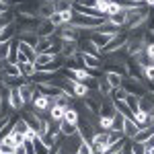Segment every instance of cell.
I'll return each mask as SVG.
<instances>
[{"label": "cell", "instance_id": "obj_41", "mask_svg": "<svg viewBox=\"0 0 154 154\" xmlns=\"http://www.w3.org/2000/svg\"><path fill=\"white\" fill-rule=\"evenodd\" d=\"M21 2H23V0H6L8 6H17V4H21Z\"/></svg>", "mask_w": 154, "mask_h": 154}, {"label": "cell", "instance_id": "obj_3", "mask_svg": "<svg viewBox=\"0 0 154 154\" xmlns=\"http://www.w3.org/2000/svg\"><path fill=\"white\" fill-rule=\"evenodd\" d=\"M113 37H115V35H109V33H101V31H97V29L88 33V39H91V41L95 43V48L99 49V51H103V49H105L107 45L111 43V39H113Z\"/></svg>", "mask_w": 154, "mask_h": 154}, {"label": "cell", "instance_id": "obj_38", "mask_svg": "<svg viewBox=\"0 0 154 154\" xmlns=\"http://www.w3.org/2000/svg\"><path fill=\"white\" fill-rule=\"evenodd\" d=\"M121 154H134V150H131V144H130V142L123 144V148H121Z\"/></svg>", "mask_w": 154, "mask_h": 154}, {"label": "cell", "instance_id": "obj_45", "mask_svg": "<svg viewBox=\"0 0 154 154\" xmlns=\"http://www.w3.org/2000/svg\"><path fill=\"white\" fill-rule=\"evenodd\" d=\"M4 154H14V152H4Z\"/></svg>", "mask_w": 154, "mask_h": 154}, {"label": "cell", "instance_id": "obj_12", "mask_svg": "<svg viewBox=\"0 0 154 154\" xmlns=\"http://www.w3.org/2000/svg\"><path fill=\"white\" fill-rule=\"evenodd\" d=\"M72 95L78 97V99H86V97H88V84L72 80Z\"/></svg>", "mask_w": 154, "mask_h": 154}, {"label": "cell", "instance_id": "obj_27", "mask_svg": "<svg viewBox=\"0 0 154 154\" xmlns=\"http://www.w3.org/2000/svg\"><path fill=\"white\" fill-rule=\"evenodd\" d=\"M123 123H125V117L121 113H115L113 115V125H111V131H123Z\"/></svg>", "mask_w": 154, "mask_h": 154}, {"label": "cell", "instance_id": "obj_44", "mask_svg": "<svg viewBox=\"0 0 154 154\" xmlns=\"http://www.w3.org/2000/svg\"><path fill=\"white\" fill-rule=\"evenodd\" d=\"M0 154H4V150H2V148H0Z\"/></svg>", "mask_w": 154, "mask_h": 154}, {"label": "cell", "instance_id": "obj_17", "mask_svg": "<svg viewBox=\"0 0 154 154\" xmlns=\"http://www.w3.org/2000/svg\"><path fill=\"white\" fill-rule=\"evenodd\" d=\"M64 121H68L72 125H78V121H80V111H78L76 107H68V109H66V115H64Z\"/></svg>", "mask_w": 154, "mask_h": 154}, {"label": "cell", "instance_id": "obj_15", "mask_svg": "<svg viewBox=\"0 0 154 154\" xmlns=\"http://www.w3.org/2000/svg\"><path fill=\"white\" fill-rule=\"evenodd\" d=\"M136 134H138V125H136L134 117H125V123H123V136L131 140Z\"/></svg>", "mask_w": 154, "mask_h": 154}, {"label": "cell", "instance_id": "obj_19", "mask_svg": "<svg viewBox=\"0 0 154 154\" xmlns=\"http://www.w3.org/2000/svg\"><path fill=\"white\" fill-rule=\"evenodd\" d=\"M125 17H128V12L121 11V12H117V14H113V17H109L107 21L113 25V27H117V29H123V27H125Z\"/></svg>", "mask_w": 154, "mask_h": 154}, {"label": "cell", "instance_id": "obj_32", "mask_svg": "<svg viewBox=\"0 0 154 154\" xmlns=\"http://www.w3.org/2000/svg\"><path fill=\"white\" fill-rule=\"evenodd\" d=\"M142 76H144V78H148L150 82H154V62L142 68Z\"/></svg>", "mask_w": 154, "mask_h": 154}, {"label": "cell", "instance_id": "obj_8", "mask_svg": "<svg viewBox=\"0 0 154 154\" xmlns=\"http://www.w3.org/2000/svg\"><path fill=\"white\" fill-rule=\"evenodd\" d=\"M19 41H23V43H27V45H33V48H37V43H39V35H37L35 31H19Z\"/></svg>", "mask_w": 154, "mask_h": 154}, {"label": "cell", "instance_id": "obj_5", "mask_svg": "<svg viewBox=\"0 0 154 154\" xmlns=\"http://www.w3.org/2000/svg\"><path fill=\"white\" fill-rule=\"evenodd\" d=\"M56 29H58V27L48 19V21H39L35 33L39 35V39H45V37H54V35H56Z\"/></svg>", "mask_w": 154, "mask_h": 154}, {"label": "cell", "instance_id": "obj_23", "mask_svg": "<svg viewBox=\"0 0 154 154\" xmlns=\"http://www.w3.org/2000/svg\"><path fill=\"white\" fill-rule=\"evenodd\" d=\"M140 111H146V113H152L154 111V99L150 97V93L140 99Z\"/></svg>", "mask_w": 154, "mask_h": 154}, {"label": "cell", "instance_id": "obj_29", "mask_svg": "<svg viewBox=\"0 0 154 154\" xmlns=\"http://www.w3.org/2000/svg\"><path fill=\"white\" fill-rule=\"evenodd\" d=\"M17 19H14V14L12 12H0V31L4 29V27H8L11 23H14Z\"/></svg>", "mask_w": 154, "mask_h": 154}, {"label": "cell", "instance_id": "obj_14", "mask_svg": "<svg viewBox=\"0 0 154 154\" xmlns=\"http://www.w3.org/2000/svg\"><path fill=\"white\" fill-rule=\"evenodd\" d=\"M19 68H21V74H23V78H27V80H31V78H33V76L37 74L35 64H31V62H21V64H19Z\"/></svg>", "mask_w": 154, "mask_h": 154}, {"label": "cell", "instance_id": "obj_7", "mask_svg": "<svg viewBox=\"0 0 154 154\" xmlns=\"http://www.w3.org/2000/svg\"><path fill=\"white\" fill-rule=\"evenodd\" d=\"M97 91L103 99H111V95H113V86L107 82V78H101V76L97 78Z\"/></svg>", "mask_w": 154, "mask_h": 154}, {"label": "cell", "instance_id": "obj_20", "mask_svg": "<svg viewBox=\"0 0 154 154\" xmlns=\"http://www.w3.org/2000/svg\"><path fill=\"white\" fill-rule=\"evenodd\" d=\"M2 74H4V76H23V74H21V68H19V64H11V62H4V66H2Z\"/></svg>", "mask_w": 154, "mask_h": 154}, {"label": "cell", "instance_id": "obj_47", "mask_svg": "<svg viewBox=\"0 0 154 154\" xmlns=\"http://www.w3.org/2000/svg\"><path fill=\"white\" fill-rule=\"evenodd\" d=\"M150 152H152V154H154V150H150Z\"/></svg>", "mask_w": 154, "mask_h": 154}, {"label": "cell", "instance_id": "obj_42", "mask_svg": "<svg viewBox=\"0 0 154 154\" xmlns=\"http://www.w3.org/2000/svg\"><path fill=\"white\" fill-rule=\"evenodd\" d=\"M70 2H72V4H74V2H80V0H70Z\"/></svg>", "mask_w": 154, "mask_h": 154}, {"label": "cell", "instance_id": "obj_46", "mask_svg": "<svg viewBox=\"0 0 154 154\" xmlns=\"http://www.w3.org/2000/svg\"><path fill=\"white\" fill-rule=\"evenodd\" d=\"M146 154H152V152H150V150H148V152H146Z\"/></svg>", "mask_w": 154, "mask_h": 154}, {"label": "cell", "instance_id": "obj_43", "mask_svg": "<svg viewBox=\"0 0 154 154\" xmlns=\"http://www.w3.org/2000/svg\"><path fill=\"white\" fill-rule=\"evenodd\" d=\"M43 2H54V0H43Z\"/></svg>", "mask_w": 154, "mask_h": 154}, {"label": "cell", "instance_id": "obj_37", "mask_svg": "<svg viewBox=\"0 0 154 154\" xmlns=\"http://www.w3.org/2000/svg\"><path fill=\"white\" fill-rule=\"evenodd\" d=\"M11 121H12V115H4V117H0V131L4 130V128H6Z\"/></svg>", "mask_w": 154, "mask_h": 154}, {"label": "cell", "instance_id": "obj_35", "mask_svg": "<svg viewBox=\"0 0 154 154\" xmlns=\"http://www.w3.org/2000/svg\"><path fill=\"white\" fill-rule=\"evenodd\" d=\"M78 154H95V152H93V146L88 142H82L80 148H78Z\"/></svg>", "mask_w": 154, "mask_h": 154}, {"label": "cell", "instance_id": "obj_34", "mask_svg": "<svg viewBox=\"0 0 154 154\" xmlns=\"http://www.w3.org/2000/svg\"><path fill=\"white\" fill-rule=\"evenodd\" d=\"M8 51H11V41L8 43H0V58L6 62V58H8Z\"/></svg>", "mask_w": 154, "mask_h": 154}, {"label": "cell", "instance_id": "obj_4", "mask_svg": "<svg viewBox=\"0 0 154 154\" xmlns=\"http://www.w3.org/2000/svg\"><path fill=\"white\" fill-rule=\"evenodd\" d=\"M37 60V51L33 45H27L23 41H19V64L21 62H31V64H35Z\"/></svg>", "mask_w": 154, "mask_h": 154}, {"label": "cell", "instance_id": "obj_21", "mask_svg": "<svg viewBox=\"0 0 154 154\" xmlns=\"http://www.w3.org/2000/svg\"><path fill=\"white\" fill-rule=\"evenodd\" d=\"M60 134H62L64 138L74 136V134H78V125H72L68 121H60Z\"/></svg>", "mask_w": 154, "mask_h": 154}, {"label": "cell", "instance_id": "obj_33", "mask_svg": "<svg viewBox=\"0 0 154 154\" xmlns=\"http://www.w3.org/2000/svg\"><path fill=\"white\" fill-rule=\"evenodd\" d=\"M130 144H131V150H134V154H146V152H148V150H146V144L131 142V140H130Z\"/></svg>", "mask_w": 154, "mask_h": 154}, {"label": "cell", "instance_id": "obj_36", "mask_svg": "<svg viewBox=\"0 0 154 154\" xmlns=\"http://www.w3.org/2000/svg\"><path fill=\"white\" fill-rule=\"evenodd\" d=\"M146 56L150 62H154V43H146Z\"/></svg>", "mask_w": 154, "mask_h": 154}, {"label": "cell", "instance_id": "obj_40", "mask_svg": "<svg viewBox=\"0 0 154 154\" xmlns=\"http://www.w3.org/2000/svg\"><path fill=\"white\" fill-rule=\"evenodd\" d=\"M14 154H27V150H25V144H23V146H17V148H14Z\"/></svg>", "mask_w": 154, "mask_h": 154}, {"label": "cell", "instance_id": "obj_11", "mask_svg": "<svg viewBox=\"0 0 154 154\" xmlns=\"http://www.w3.org/2000/svg\"><path fill=\"white\" fill-rule=\"evenodd\" d=\"M154 134V128L152 125H148V128H144V130H138V134L131 138V142H140V144H146L150 138H152Z\"/></svg>", "mask_w": 154, "mask_h": 154}, {"label": "cell", "instance_id": "obj_2", "mask_svg": "<svg viewBox=\"0 0 154 154\" xmlns=\"http://www.w3.org/2000/svg\"><path fill=\"white\" fill-rule=\"evenodd\" d=\"M31 105H33V111H35L37 115H41V113H45V111L51 109L54 101H51V97L39 93V95H35V99H33V103H31Z\"/></svg>", "mask_w": 154, "mask_h": 154}, {"label": "cell", "instance_id": "obj_6", "mask_svg": "<svg viewBox=\"0 0 154 154\" xmlns=\"http://www.w3.org/2000/svg\"><path fill=\"white\" fill-rule=\"evenodd\" d=\"M19 25H17V21L14 23H11L8 27H4L2 31H0V43H8V41H12V39H17L19 37Z\"/></svg>", "mask_w": 154, "mask_h": 154}, {"label": "cell", "instance_id": "obj_25", "mask_svg": "<svg viewBox=\"0 0 154 154\" xmlns=\"http://www.w3.org/2000/svg\"><path fill=\"white\" fill-rule=\"evenodd\" d=\"M51 6H54V11H56V12L72 11V2H70V0H54Z\"/></svg>", "mask_w": 154, "mask_h": 154}, {"label": "cell", "instance_id": "obj_1", "mask_svg": "<svg viewBox=\"0 0 154 154\" xmlns=\"http://www.w3.org/2000/svg\"><path fill=\"white\" fill-rule=\"evenodd\" d=\"M84 140L80 138V134H74V136H68L64 138L62 144H60V154H78V148Z\"/></svg>", "mask_w": 154, "mask_h": 154}, {"label": "cell", "instance_id": "obj_48", "mask_svg": "<svg viewBox=\"0 0 154 154\" xmlns=\"http://www.w3.org/2000/svg\"><path fill=\"white\" fill-rule=\"evenodd\" d=\"M0 60H2V58H0ZM2 62H4V60H2Z\"/></svg>", "mask_w": 154, "mask_h": 154}, {"label": "cell", "instance_id": "obj_10", "mask_svg": "<svg viewBox=\"0 0 154 154\" xmlns=\"http://www.w3.org/2000/svg\"><path fill=\"white\" fill-rule=\"evenodd\" d=\"M11 107L14 111H23L25 101H23V97H21V91L19 88H11Z\"/></svg>", "mask_w": 154, "mask_h": 154}, {"label": "cell", "instance_id": "obj_22", "mask_svg": "<svg viewBox=\"0 0 154 154\" xmlns=\"http://www.w3.org/2000/svg\"><path fill=\"white\" fill-rule=\"evenodd\" d=\"M56 56H51V54H37V60H35V68L37 70H41V68H45L48 64L54 62Z\"/></svg>", "mask_w": 154, "mask_h": 154}, {"label": "cell", "instance_id": "obj_39", "mask_svg": "<svg viewBox=\"0 0 154 154\" xmlns=\"http://www.w3.org/2000/svg\"><path fill=\"white\" fill-rule=\"evenodd\" d=\"M146 150H154V134H152V138L146 142Z\"/></svg>", "mask_w": 154, "mask_h": 154}, {"label": "cell", "instance_id": "obj_18", "mask_svg": "<svg viewBox=\"0 0 154 154\" xmlns=\"http://www.w3.org/2000/svg\"><path fill=\"white\" fill-rule=\"evenodd\" d=\"M105 78H107V82L111 84L113 88L121 86V84H123V80H125V76H121L119 72H105Z\"/></svg>", "mask_w": 154, "mask_h": 154}, {"label": "cell", "instance_id": "obj_9", "mask_svg": "<svg viewBox=\"0 0 154 154\" xmlns=\"http://www.w3.org/2000/svg\"><path fill=\"white\" fill-rule=\"evenodd\" d=\"M78 49H80L78 48V41H64V43H62V54H60V56H62L64 60H70Z\"/></svg>", "mask_w": 154, "mask_h": 154}, {"label": "cell", "instance_id": "obj_28", "mask_svg": "<svg viewBox=\"0 0 154 154\" xmlns=\"http://www.w3.org/2000/svg\"><path fill=\"white\" fill-rule=\"evenodd\" d=\"M33 148H35V154H49V150H51V148H48V146L43 144V140H41L39 136L33 140Z\"/></svg>", "mask_w": 154, "mask_h": 154}, {"label": "cell", "instance_id": "obj_31", "mask_svg": "<svg viewBox=\"0 0 154 154\" xmlns=\"http://www.w3.org/2000/svg\"><path fill=\"white\" fill-rule=\"evenodd\" d=\"M8 140H11V142L14 144V146H23V144H25V136H23V134H19V131H14V130H12L11 134H8Z\"/></svg>", "mask_w": 154, "mask_h": 154}, {"label": "cell", "instance_id": "obj_30", "mask_svg": "<svg viewBox=\"0 0 154 154\" xmlns=\"http://www.w3.org/2000/svg\"><path fill=\"white\" fill-rule=\"evenodd\" d=\"M128 95H130V93H128V91L123 88V84H121V86H117V88H113L111 99H113V101H125V99H128Z\"/></svg>", "mask_w": 154, "mask_h": 154}, {"label": "cell", "instance_id": "obj_26", "mask_svg": "<svg viewBox=\"0 0 154 154\" xmlns=\"http://www.w3.org/2000/svg\"><path fill=\"white\" fill-rule=\"evenodd\" d=\"M125 105L130 107L131 113H138V111H140V97H136V95H128V99H125Z\"/></svg>", "mask_w": 154, "mask_h": 154}, {"label": "cell", "instance_id": "obj_16", "mask_svg": "<svg viewBox=\"0 0 154 154\" xmlns=\"http://www.w3.org/2000/svg\"><path fill=\"white\" fill-rule=\"evenodd\" d=\"M66 109L68 107H62V105H51V109H49V117H51V121H64V115H66Z\"/></svg>", "mask_w": 154, "mask_h": 154}, {"label": "cell", "instance_id": "obj_24", "mask_svg": "<svg viewBox=\"0 0 154 154\" xmlns=\"http://www.w3.org/2000/svg\"><path fill=\"white\" fill-rule=\"evenodd\" d=\"M12 130L14 131H19V134H27V131L31 130V128H29V123H27V121H25V117H19V119H14V123H12Z\"/></svg>", "mask_w": 154, "mask_h": 154}, {"label": "cell", "instance_id": "obj_13", "mask_svg": "<svg viewBox=\"0 0 154 154\" xmlns=\"http://www.w3.org/2000/svg\"><path fill=\"white\" fill-rule=\"evenodd\" d=\"M134 121H136L138 130H144V128L150 125V113H146V111H138V113H134Z\"/></svg>", "mask_w": 154, "mask_h": 154}]
</instances>
